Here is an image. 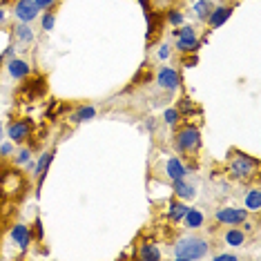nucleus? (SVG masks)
I'll return each instance as SVG.
<instances>
[{"mask_svg":"<svg viewBox=\"0 0 261 261\" xmlns=\"http://www.w3.org/2000/svg\"><path fill=\"white\" fill-rule=\"evenodd\" d=\"M183 221H185V225H188V228L194 230V228H201V225L206 223V217H203V212H201V210L188 208V212H185Z\"/></svg>","mask_w":261,"mask_h":261,"instance_id":"dca6fc26","label":"nucleus"},{"mask_svg":"<svg viewBox=\"0 0 261 261\" xmlns=\"http://www.w3.org/2000/svg\"><path fill=\"white\" fill-rule=\"evenodd\" d=\"M5 16H7V14H5V9L0 7V25H3V22H5Z\"/></svg>","mask_w":261,"mask_h":261,"instance_id":"72a5a7b5","label":"nucleus"},{"mask_svg":"<svg viewBox=\"0 0 261 261\" xmlns=\"http://www.w3.org/2000/svg\"><path fill=\"white\" fill-rule=\"evenodd\" d=\"M210 250V243L203 237L197 235H188V237H181V239L174 243V259L179 261H197L203 259Z\"/></svg>","mask_w":261,"mask_h":261,"instance_id":"f257e3e1","label":"nucleus"},{"mask_svg":"<svg viewBox=\"0 0 261 261\" xmlns=\"http://www.w3.org/2000/svg\"><path fill=\"white\" fill-rule=\"evenodd\" d=\"M166 174L170 181H177V179H185L188 177V168L181 163L179 156H170L166 161Z\"/></svg>","mask_w":261,"mask_h":261,"instance_id":"9b49d317","label":"nucleus"},{"mask_svg":"<svg viewBox=\"0 0 261 261\" xmlns=\"http://www.w3.org/2000/svg\"><path fill=\"white\" fill-rule=\"evenodd\" d=\"M248 217H250V212L246 208H232V206L219 208L214 212V219L221 225H241L243 221H248Z\"/></svg>","mask_w":261,"mask_h":261,"instance_id":"20e7f679","label":"nucleus"},{"mask_svg":"<svg viewBox=\"0 0 261 261\" xmlns=\"http://www.w3.org/2000/svg\"><path fill=\"white\" fill-rule=\"evenodd\" d=\"M181 110H190V101H181Z\"/></svg>","mask_w":261,"mask_h":261,"instance_id":"473e14b6","label":"nucleus"},{"mask_svg":"<svg viewBox=\"0 0 261 261\" xmlns=\"http://www.w3.org/2000/svg\"><path fill=\"white\" fill-rule=\"evenodd\" d=\"M11 241H14L20 250H27L31 243V230L27 228L25 223H16L14 228H11Z\"/></svg>","mask_w":261,"mask_h":261,"instance_id":"9d476101","label":"nucleus"},{"mask_svg":"<svg viewBox=\"0 0 261 261\" xmlns=\"http://www.w3.org/2000/svg\"><path fill=\"white\" fill-rule=\"evenodd\" d=\"M223 241H225V246H230V248H241L243 243H246V232L241 228H230L223 235Z\"/></svg>","mask_w":261,"mask_h":261,"instance_id":"2eb2a0df","label":"nucleus"},{"mask_svg":"<svg viewBox=\"0 0 261 261\" xmlns=\"http://www.w3.org/2000/svg\"><path fill=\"white\" fill-rule=\"evenodd\" d=\"M168 20H170V25H181V22H183V14H181V11H170L168 14Z\"/></svg>","mask_w":261,"mask_h":261,"instance_id":"a878e982","label":"nucleus"},{"mask_svg":"<svg viewBox=\"0 0 261 261\" xmlns=\"http://www.w3.org/2000/svg\"><path fill=\"white\" fill-rule=\"evenodd\" d=\"M179 116H181V112L174 110V107H168V110L163 112V121H166V125H177Z\"/></svg>","mask_w":261,"mask_h":261,"instance_id":"5701e85b","label":"nucleus"},{"mask_svg":"<svg viewBox=\"0 0 261 261\" xmlns=\"http://www.w3.org/2000/svg\"><path fill=\"white\" fill-rule=\"evenodd\" d=\"M172 36H177V49H179V52H183V54L197 52V49L201 47V43H199V38H197L194 27H190V25L181 27V29H174Z\"/></svg>","mask_w":261,"mask_h":261,"instance_id":"7ed1b4c3","label":"nucleus"},{"mask_svg":"<svg viewBox=\"0 0 261 261\" xmlns=\"http://www.w3.org/2000/svg\"><path fill=\"white\" fill-rule=\"evenodd\" d=\"M214 261H239V257H237V254H232V252H223V254H217Z\"/></svg>","mask_w":261,"mask_h":261,"instance_id":"c756f323","label":"nucleus"},{"mask_svg":"<svg viewBox=\"0 0 261 261\" xmlns=\"http://www.w3.org/2000/svg\"><path fill=\"white\" fill-rule=\"evenodd\" d=\"M52 161H54V150H52V152H45V154L36 161V168H34V177H36L38 185L43 183V179H45V174H47L49 166H52Z\"/></svg>","mask_w":261,"mask_h":261,"instance_id":"ddd939ff","label":"nucleus"},{"mask_svg":"<svg viewBox=\"0 0 261 261\" xmlns=\"http://www.w3.org/2000/svg\"><path fill=\"white\" fill-rule=\"evenodd\" d=\"M94 116H96V107L94 105H83V107H78V110L74 112L70 121L72 123H83V121H92Z\"/></svg>","mask_w":261,"mask_h":261,"instance_id":"f3484780","label":"nucleus"},{"mask_svg":"<svg viewBox=\"0 0 261 261\" xmlns=\"http://www.w3.org/2000/svg\"><path fill=\"white\" fill-rule=\"evenodd\" d=\"M156 85L161 89H168V92H174V89L181 85V78H179V72L172 70V67H161L156 74Z\"/></svg>","mask_w":261,"mask_h":261,"instance_id":"0eeeda50","label":"nucleus"},{"mask_svg":"<svg viewBox=\"0 0 261 261\" xmlns=\"http://www.w3.org/2000/svg\"><path fill=\"white\" fill-rule=\"evenodd\" d=\"M54 25H56V16L54 14H43V31H52L54 29Z\"/></svg>","mask_w":261,"mask_h":261,"instance_id":"393cba45","label":"nucleus"},{"mask_svg":"<svg viewBox=\"0 0 261 261\" xmlns=\"http://www.w3.org/2000/svg\"><path fill=\"white\" fill-rule=\"evenodd\" d=\"M29 158H31V147H22L18 154L14 156V163H16V166H25Z\"/></svg>","mask_w":261,"mask_h":261,"instance_id":"b1692460","label":"nucleus"},{"mask_svg":"<svg viewBox=\"0 0 261 261\" xmlns=\"http://www.w3.org/2000/svg\"><path fill=\"white\" fill-rule=\"evenodd\" d=\"M11 154H14V143H11V141L0 145V156H11Z\"/></svg>","mask_w":261,"mask_h":261,"instance_id":"cd10ccee","label":"nucleus"},{"mask_svg":"<svg viewBox=\"0 0 261 261\" xmlns=\"http://www.w3.org/2000/svg\"><path fill=\"white\" fill-rule=\"evenodd\" d=\"M174 145H177L179 152H197L201 147V132L192 125L179 129L177 136H174Z\"/></svg>","mask_w":261,"mask_h":261,"instance_id":"f03ea898","label":"nucleus"},{"mask_svg":"<svg viewBox=\"0 0 261 261\" xmlns=\"http://www.w3.org/2000/svg\"><path fill=\"white\" fill-rule=\"evenodd\" d=\"M5 58H14V47H7V52H5Z\"/></svg>","mask_w":261,"mask_h":261,"instance_id":"2f4dec72","label":"nucleus"},{"mask_svg":"<svg viewBox=\"0 0 261 261\" xmlns=\"http://www.w3.org/2000/svg\"><path fill=\"white\" fill-rule=\"evenodd\" d=\"M185 212H188V206H185V203H172V206L168 208V217H170V221H174V223L183 221Z\"/></svg>","mask_w":261,"mask_h":261,"instance_id":"4be33fe9","label":"nucleus"},{"mask_svg":"<svg viewBox=\"0 0 261 261\" xmlns=\"http://www.w3.org/2000/svg\"><path fill=\"white\" fill-rule=\"evenodd\" d=\"M139 259H143V261H158V259H161V250H158L156 243H145V246H141V250H139Z\"/></svg>","mask_w":261,"mask_h":261,"instance_id":"6ab92c4d","label":"nucleus"},{"mask_svg":"<svg viewBox=\"0 0 261 261\" xmlns=\"http://www.w3.org/2000/svg\"><path fill=\"white\" fill-rule=\"evenodd\" d=\"M230 14H232L230 7H214L212 14L208 16V25L212 27V29H217V27H221L225 20L230 18Z\"/></svg>","mask_w":261,"mask_h":261,"instance_id":"4468645a","label":"nucleus"},{"mask_svg":"<svg viewBox=\"0 0 261 261\" xmlns=\"http://www.w3.org/2000/svg\"><path fill=\"white\" fill-rule=\"evenodd\" d=\"M14 36L18 38L20 43H34V38H36L29 22H20V25H16L14 27Z\"/></svg>","mask_w":261,"mask_h":261,"instance_id":"a211bd4d","label":"nucleus"},{"mask_svg":"<svg viewBox=\"0 0 261 261\" xmlns=\"http://www.w3.org/2000/svg\"><path fill=\"white\" fill-rule=\"evenodd\" d=\"M38 14H41V9L36 7V3L34 0H18V3L14 5V16L18 22H31L38 18Z\"/></svg>","mask_w":261,"mask_h":261,"instance_id":"423d86ee","label":"nucleus"},{"mask_svg":"<svg viewBox=\"0 0 261 261\" xmlns=\"http://www.w3.org/2000/svg\"><path fill=\"white\" fill-rule=\"evenodd\" d=\"M29 132H31L29 121H14L7 127V136H9L11 143H22V141L29 136Z\"/></svg>","mask_w":261,"mask_h":261,"instance_id":"6e6552de","label":"nucleus"},{"mask_svg":"<svg viewBox=\"0 0 261 261\" xmlns=\"http://www.w3.org/2000/svg\"><path fill=\"white\" fill-rule=\"evenodd\" d=\"M43 235H45V232H43V223H41V219H36V237H38V239H43Z\"/></svg>","mask_w":261,"mask_h":261,"instance_id":"7c9ffc66","label":"nucleus"},{"mask_svg":"<svg viewBox=\"0 0 261 261\" xmlns=\"http://www.w3.org/2000/svg\"><path fill=\"white\" fill-rule=\"evenodd\" d=\"M192 9H194V14H197V18H199V20H208V16L212 14L214 5L210 3V0H199V3L192 5Z\"/></svg>","mask_w":261,"mask_h":261,"instance_id":"412c9836","label":"nucleus"},{"mask_svg":"<svg viewBox=\"0 0 261 261\" xmlns=\"http://www.w3.org/2000/svg\"><path fill=\"white\" fill-rule=\"evenodd\" d=\"M172 190H174V194H177L179 199H183V201H190V199L197 197V188L192 183H188L185 179L172 181Z\"/></svg>","mask_w":261,"mask_h":261,"instance_id":"f8f14e48","label":"nucleus"},{"mask_svg":"<svg viewBox=\"0 0 261 261\" xmlns=\"http://www.w3.org/2000/svg\"><path fill=\"white\" fill-rule=\"evenodd\" d=\"M0 141H3V123H0Z\"/></svg>","mask_w":261,"mask_h":261,"instance_id":"f704fd0d","label":"nucleus"},{"mask_svg":"<svg viewBox=\"0 0 261 261\" xmlns=\"http://www.w3.org/2000/svg\"><path fill=\"white\" fill-rule=\"evenodd\" d=\"M34 3H36V7L38 9H45V11H49V9H52L54 7V5H56V0H34Z\"/></svg>","mask_w":261,"mask_h":261,"instance_id":"bb28decb","label":"nucleus"},{"mask_svg":"<svg viewBox=\"0 0 261 261\" xmlns=\"http://www.w3.org/2000/svg\"><path fill=\"white\" fill-rule=\"evenodd\" d=\"M246 210H248V212H259V210H261V192H259V188L248 190V194H246Z\"/></svg>","mask_w":261,"mask_h":261,"instance_id":"aec40b11","label":"nucleus"},{"mask_svg":"<svg viewBox=\"0 0 261 261\" xmlns=\"http://www.w3.org/2000/svg\"><path fill=\"white\" fill-rule=\"evenodd\" d=\"M257 166H259L257 158L246 156V154H239V156L232 158L230 172H232V177H237V179H248L254 172V168H257Z\"/></svg>","mask_w":261,"mask_h":261,"instance_id":"39448f33","label":"nucleus"},{"mask_svg":"<svg viewBox=\"0 0 261 261\" xmlns=\"http://www.w3.org/2000/svg\"><path fill=\"white\" fill-rule=\"evenodd\" d=\"M7 72H9V76L14 78V81H22L25 76H29V72H31V67L27 60H22V58H9L7 60Z\"/></svg>","mask_w":261,"mask_h":261,"instance_id":"1a4fd4ad","label":"nucleus"},{"mask_svg":"<svg viewBox=\"0 0 261 261\" xmlns=\"http://www.w3.org/2000/svg\"><path fill=\"white\" fill-rule=\"evenodd\" d=\"M170 56H172V49H170V45H161V49H158V58H161V60H168Z\"/></svg>","mask_w":261,"mask_h":261,"instance_id":"c85d7f7f","label":"nucleus"}]
</instances>
